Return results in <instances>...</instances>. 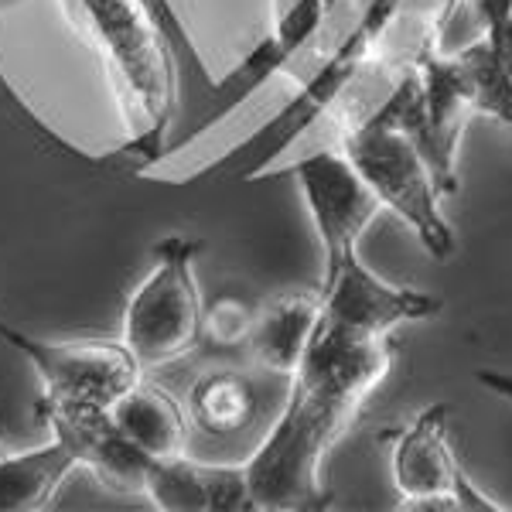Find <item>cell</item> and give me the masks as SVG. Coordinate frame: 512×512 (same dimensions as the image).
<instances>
[{"label":"cell","instance_id":"obj_10","mask_svg":"<svg viewBox=\"0 0 512 512\" xmlns=\"http://www.w3.org/2000/svg\"><path fill=\"white\" fill-rule=\"evenodd\" d=\"M38 414L52 427V437L76 454L79 468H89L99 482L117 492H144L151 454H144L113 424L110 407L41 400Z\"/></svg>","mask_w":512,"mask_h":512},{"label":"cell","instance_id":"obj_5","mask_svg":"<svg viewBox=\"0 0 512 512\" xmlns=\"http://www.w3.org/2000/svg\"><path fill=\"white\" fill-rule=\"evenodd\" d=\"M0 342L35 366L45 396L55 403H86L113 407V400L144 379V366L123 345V338H76V342H48L28 335L0 318Z\"/></svg>","mask_w":512,"mask_h":512},{"label":"cell","instance_id":"obj_9","mask_svg":"<svg viewBox=\"0 0 512 512\" xmlns=\"http://www.w3.org/2000/svg\"><path fill=\"white\" fill-rule=\"evenodd\" d=\"M325 318L332 325L352 328L362 335H393L410 321H431L441 315L444 301L417 287H396L373 274L359 253L342 263L332 284L321 287Z\"/></svg>","mask_w":512,"mask_h":512},{"label":"cell","instance_id":"obj_8","mask_svg":"<svg viewBox=\"0 0 512 512\" xmlns=\"http://www.w3.org/2000/svg\"><path fill=\"white\" fill-rule=\"evenodd\" d=\"M328 18H332V11L325 7V0H294V4L284 11V18L274 24V31H270L263 41H256L253 52L246 55L226 79L212 82L209 93L202 99V106H198L192 113V120L171 137L168 151H164L158 161L171 158V154H181L185 147H192L195 140H202L209 130H216L229 113L239 110V106L263 86V82L280 76L297 55L308 52L311 41L325 31Z\"/></svg>","mask_w":512,"mask_h":512},{"label":"cell","instance_id":"obj_13","mask_svg":"<svg viewBox=\"0 0 512 512\" xmlns=\"http://www.w3.org/2000/svg\"><path fill=\"white\" fill-rule=\"evenodd\" d=\"M79 468L62 441L21 454H0V512H38L55 499L62 482Z\"/></svg>","mask_w":512,"mask_h":512},{"label":"cell","instance_id":"obj_2","mask_svg":"<svg viewBox=\"0 0 512 512\" xmlns=\"http://www.w3.org/2000/svg\"><path fill=\"white\" fill-rule=\"evenodd\" d=\"M76 24L106 65L144 168L161 158L178 113V59L164 0H69Z\"/></svg>","mask_w":512,"mask_h":512},{"label":"cell","instance_id":"obj_20","mask_svg":"<svg viewBox=\"0 0 512 512\" xmlns=\"http://www.w3.org/2000/svg\"><path fill=\"white\" fill-rule=\"evenodd\" d=\"M21 4H24V0H0V14L11 11V7H21Z\"/></svg>","mask_w":512,"mask_h":512},{"label":"cell","instance_id":"obj_22","mask_svg":"<svg viewBox=\"0 0 512 512\" xmlns=\"http://www.w3.org/2000/svg\"><path fill=\"white\" fill-rule=\"evenodd\" d=\"M0 444H4V424H0Z\"/></svg>","mask_w":512,"mask_h":512},{"label":"cell","instance_id":"obj_19","mask_svg":"<svg viewBox=\"0 0 512 512\" xmlns=\"http://www.w3.org/2000/svg\"><path fill=\"white\" fill-rule=\"evenodd\" d=\"M475 379L485 386V390H492L495 396H502V400L512 403V373H502V369H478Z\"/></svg>","mask_w":512,"mask_h":512},{"label":"cell","instance_id":"obj_18","mask_svg":"<svg viewBox=\"0 0 512 512\" xmlns=\"http://www.w3.org/2000/svg\"><path fill=\"white\" fill-rule=\"evenodd\" d=\"M482 4V0H437V11L431 14V21H434V28H437V35H444V28L458 18V11L461 7H468V11L475 14V7Z\"/></svg>","mask_w":512,"mask_h":512},{"label":"cell","instance_id":"obj_1","mask_svg":"<svg viewBox=\"0 0 512 512\" xmlns=\"http://www.w3.org/2000/svg\"><path fill=\"white\" fill-rule=\"evenodd\" d=\"M393 355V335H362L321 318L277 424L246 461L256 509L304 512L332 502L321 485L325 458L390 376Z\"/></svg>","mask_w":512,"mask_h":512},{"label":"cell","instance_id":"obj_7","mask_svg":"<svg viewBox=\"0 0 512 512\" xmlns=\"http://www.w3.org/2000/svg\"><path fill=\"white\" fill-rule=\"evenodd\" d=\"M284 171L297 178L304 205L315 222L321 253H325V270H321V287H325L335 280L342 263L359 253V239L373 226L383 202L338 147H318L311 154H301Z\"/></svg>","mask_w":512,"mask_h":512},{"label":"cell","instance_id":"obj_17","mask_svg":"<svg viewBox=\"0 0 512 512\" xmlns=\"http://www.w3.org/2000/svg\"><path fill=\"white\" fill-rule=\"evenodd\" d=\"M253 321L256 311L239 297L222 294L212 301V308H205V335L219 345H239V342H250L253 332Z\"/></svg>","mask_w":512,"mask_h":512},{"label":"cell","instance_id":"obj_21","mask_svg":"<svg viewBox=\"0 0 512 512\" xmlns=\"http://www.w3.org/2000/svg\"><path fill=\"white\" fill-rule=\"evenodd\" d=\"M342 4H345V0H325V7H328V11H342Z\"/></svg>","mask_w":512,"mask_h":512},{"label":"cell","instance_id":"obj_4","mask_svg":"<svg viewBox=\"0 0 512 512\" xmlns=\"http://www.w3.org/2000/svg\"><path fill=\"white\" fill-rule=\"evenodd\" d=\"M338 151L352 161V168L366 178L383 209H393L396 216L414 229L427 253L434 260H451L454 229L441 212V188L434 181V171L427 158L420 154L417 140L400 130L386 117H376L349 134L338 144Z\"/></svg>","mask_w":512,"mask_h":512},{"label":"cell","instance_id":"obj_15","mask_svg":"<svg viewBox=\"0 0 512 512\" xmlns=\"http://www.w3.org/2000/svg\"><path fill=\"white\" fill-rule=\"evenodd\" d=\"M144 495L161 512H209V478L202 461L185 454L151 458L144 475Z\"/></svg>","mask_w":512,"mask_h":512},{"label":"cell","instance_id":"obj_12","mask_svg":"<svg viewBox=\"0 0 512 512\" xmlns=\"http://www.w3.org/2000/svg\"><path fill=\"white\" fill-rule=\"evenodd\" d=\"M113 424L151 458H175L185 454L188 417L181 403L168 390L137 379L130 390H123L110 407Z\"/></svg>","mask_w":512,"mask_h":512},{"label":"cell","instance_id":"obj_6","mask_svg":"<svg viewBox=\"0 0 512 512\" xmlns=\"http://www.w3.org/2000/svg\"><path fill=\"white\" fill-rule=\"evenodd\" d=\"M451 410L448 403H431L417 414L414 424L393 441L390 472L400 509L407 512H502L506 506L485 495L461 472L448 444Z\"/></svg>","mask_w":512,"mask_h":512},{"label":"cell","instance_id":"obj_3","mask_svg":"<svg viewBox=\"0 0 512 512\" xmlns=\"http://www.w3.org/2000/svg\"><path fill=\"white\" fill-rule=\"evenodd\" d=\"M198 239L168 236L154 246V267L123 308V345L144 369L168 366L202 342L205 308L195 280Z\"/></svg>","mask_w":512,"mask_h":512},{"label":"cell","instance_id":"obj_16","mask_svg":"<svg viewBox=\"0 0 512 512\" xmlns=\"http://www.w3.org/2000/svg\"><path fill=\"white\" fill-rule=\"evenodd\" d=\"M458 55L468 62V69H472L478 113H489V117L512 127V79L502 72V65L495 62L489 41L478 35L475 41H468Z\"/></svg>","mask_w":512,"mask_h":512},{"label":"cell","instance_id":"obj_11","mask_svg":"<svg viewBox=\"0 0 512 512\" xmlns=\"http://www.w3.org/2000/svg\"><path fill=\"white\" fill-rule=\"evenodd\" d=\"M325 318V301L318 294H280L256 311L253 332H250V352L263 369L277 376H294L301 359L308 355L315 332Z\"/></svg>","mask_w":512,"mask_h":512},{"label":"cell","instance_id":"obj_14","mask_svg":"<svg viewBox=\"0 0 512 512\" xmlns=\"http://www.w3.org/2000/svg\"><path fill=\"white\" fill-rule=\"evenodd\" d=\"M260 414L256 383L239 369H212L188 390V420L209 437H239Z\"/></svg>","mask_w":512,"mask_h":512}]
</instances>
